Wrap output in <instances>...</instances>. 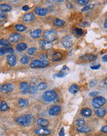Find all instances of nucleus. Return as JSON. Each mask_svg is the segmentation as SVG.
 I'll list each match as a JSON object with an SVG mask.
<instances>
[{
    "label": "nucleus",
    "instance_id": "f257e3e1",
    "mask_svg": "<svg viewBox=\"0 0 107 136\" xmlns=\"http://www.w3.org/2000/svg\"><path fill=\"white\" fill-rule=\"evenodd\" d=\"M33 119H34V118H33V116H32V115H24L16 118V121L17 124H20V125L23 126L28 127L32 124Z\"/></svg>",
    "mask_w": 107,
    "mask_h": 136
},
{
    "label": "nucleus",
    "instance_id": "f03ea898",
    "mask_svg": "<svg viewBox=\"0 0 107 136\" xmlns=\"http://www.w3.org/2000/svg\"><path fill=\"white\" fill-rule=\"evenodd\" d=\"M57 95L56 93L54 90H50L48 91L45 92L42 95V98L43 99L45 102H53L56 98Z\"/></svg>",
    "mask_w": 107,
    "mask_h": 136
},
{
    "label": "nucleus",
    "instance_id": "7ed1b4c3",
    "mask_svg": "<svg viewBox=\"0 0 107 136\" xmlns=\"http://www.w3.org/2000/svg\"><path fill=\"white\" fill-rule=\"evenodd\" d=\"M43 38L48 42H52L58 39V35L54 30H49L44 33Z\"/></svg>",
    "mask_w": 107,
    "mask_h": 136
},
{
    "label": "nucleus",
    "instance_id": "20e7f679",
    "mask_svg": "<svg viewBox=\"0 0 107 136\" xmlns=\"http://www.w3.org/2000/svg\"><path fill=\"white\" fill-rule=\"evenodd\" d=\"M49 65V62L46 61H40V60H35L32 61L30 64V66L31 68H45L47 66Z\"/></svg>",
    "mask_w": 107,
    "mask_h": 136
},
{
    "label": "nucleus",
    "instance_id": "39448f33",
    "mask_svg": "<svg viewBox=\"0 0 107 136\" xmlns=\"http://www.w3.org/2000/svg\"><path fill=\"white\" fill-rule=\"evenodd\" d=\"M106 99L103 96H97L92 100V106L95 108H99L106 103Z\"/></svg>",
    "mask_w": 107,
    "mask_h": 136
},
{
    "label": "nucleus",
    "instance_id": "423d86ee",
    "mask_svg": "<svg viewBox=\"0 0 107 136\" xmlns=\"http://www.w3.org/2000/svg\"><path fill=\"white\" fill-rule=\"evenodd\" d=\"M61 111V107L58 105H54L49 109L48 113L50 116H55L59 114V113Z\"/></svg>",
    "mask_w": 107,
    "mask_h": 136
},
{
    "label": "nucleus",
    "instance_id": "0eeeda50",
    "mask_svg": "<svg viewBox=\"0 0 107 136\" xmlns=\"http://www.w3.org/2000/svg\"><path fill=\"white\" fill-rule=\"evenodd\" d=\"M40 46L43 50H48L52 48L53 45L51 42L46 40H41L40 41Z\"/></svg>",
    "mask_w": 107,
    "mask_h": 136
},
{
    "label": "nucleus",
    "instance_id": "6e6552de",
    "mask_svg": "<svg viewBox=\"0 0 107 136\" xmlns=\"http://www.w3.org/2000/svg\"><path fill=\"white\" fill-rule=\"evenodd\" d=\"M35 134L38 135H50L51 134L50 130L46 128H40L36 129L35 131Z\"/></svg>",
    "mask_w": 107,
    "mask_h": 136
},
{
    "label": "nucleus",
    "instance_id": "1a4fd4ad",
    "mask_svg": "<svg viewBox=\"0 0 107 136\" xmlns=\"http://www.w3.org/2000/svg\"><path fill=\"white\" fill-rule=\"evenodd\" d=\"M1 92L3 93H7V92H9L13 91L14 89V86L13 84H4L1 86Z\"/></svg>",
    "mask_w": 107,
    "mask_h": 136
},
{
    "label": "nucleus",
    "instance_id": "9d476101",
    "mask_svg": "<svg viewBox=\"0 0 107 136\" xmlns=\"http://www.w3.org/2000/svg\"><path fill=\"white\" fill-rule=\"evenodd\" d=\"M37 123L39 126H40L42 128H46L49 124V122L47 119H45L44 118H39L37 119Z\"/></svg>",
    "mask_w": 107,
    "mask_h": 136
},
{
    "label": "nucleus",
    "instance_id": "9b49d317",
    "mask_svg": "<svg viewBox=\"0 0 107 136\" xmlns=\"http://www.w3.org/2000/svg\"><path fill=\"white\" fill-rule=\"evenodd\" d=\"M7 61H8V63L9 64L10 66H14L16 64V58L15 55H13V54L9 55L7 57Z\"/></svg>",
    "mask_w": 107,
    "mask_h": 136
},
{
    "label": "nucleus",
    "instance_id": "f8f14e48",
    "mask_svg": "<svg viewBox=\"0 0 107 136\" xmlns=\"http://www.w3.org/2000/svg\"><path fill=\"white\" fill-rule=\"evenodd\" d=\"M29 85L26 82H22L20 83V92L23 93V94H26L29 92Z\"/></svg>",
    "mask_w": 107,
    "mask_h": 136
},
{
    "label": "nucleus",
    "instance_id": "ddd939ff",
    "mask_svg": "<svg viewBox=\"0 0 107 136\" xmlns=\"http://www.w3.org/2000/svg\"><path fill=\"white\" fill-rule=\"evenodd\" d=\"M35 19V16L33 13H27L23 16V20L26 22H32Z\"/></svg>",
    "mask_w": 107,
    "mask_h": 136
},
{
    "label": "nucleus",
    "instance_id": "4468645a",
    "mask_svg": "<svg viewBox=\"0 0 107 136\" xmlns=\"http://www.w3.org/2000/svg\"><path fill=\"white\" fill-rule=\"evenodd\" d=\"M47 9L46 8H36L34 9V13L40 16H45L47 14Z\"/></svg>",
    "mask_w": 107,
    "mask_h": 136
},
{
    "label": "nucleus",
    "instance_id": "2eb2a0df",
    "mask_svg": "<svg viewBox=\"0 0 107 136\" xmlns=\"http://www.w3.org/2000/svg\"><path fill=\"white\" fill-rule=\"evenodd\" d=\"M20 39V35L19 33H13V34L10 35L9 36V40L10 42L12 43H16Z\"/></svg>",
    "mask_w": 107,
    "mask_h": 136
},
{
    "label": "nucleus",
    "instance_id": "dca6fc26",
    "mask_svg": "<svg viewBox=\"0 0 107 136\" xmlns=\"http://www.w3.org/2000/svg\"><path fill=\"white\" fill-rule=\"evenodd\" d=\"M13 52H14L13 48L9 47V46H7V47H3L0 49V54H1V56L5 55L6 53H11Z\"/></svg>",
    "mask_w": 107,
    "mask_h": 136
},
{
    "label": "nucleus",
    "instance_id": "f3484780",
    "mask_svg": "<svg viewBox=\"0 0 107 136\" xmlns=\"http://www.w3.org/2000/svg\"><path fill=\"white\" fill-rule=\"evenodd\" d=\"M81 59H84L85 61H93L97 59V56L94 55H91V54H89V55H86L85 56H81L80 58Z\"/></svg>",
    "mask_w": 107,
    "mask_h": 136
},
{
    "label": "nucleus",
    "instance_id": "a211bd4d",
    "mask_svg": "<svg viewBox=\"0 0 107 136\" xmlns=\"http://www.w3.org/2000/svg\"><path fill=\"white\" fill-rule=\"evenodd\" d=\"M63 58V55L62 54H61L59 52H56L55 53H53L52 55V59L53 61H55V62H56V61H59L61 60Z\"/></svg>",
    "mask_w": 107,
    "mask_h": 136
},
{
    "label": "nucleus",
    "instance_id": "6ab92c4d",
    "mask_svg": "<svg viewBox=\"0 0 107 136\" xmlns=\"http://www.w3.org/2000/svg\"><path fill=\"white\" fill-rule=\"evenodd\" d=\"M0 9L3 13H8L11 10V6L8 4H2L0 6Z\"/></svg>",
    "mask_w": 107,
    "mask_h": 136
},
{
    "label": "nucleus",
    "instance_id": "aec40b11",
    "mask_svg": "<svg viewBox=\"0 0 107 136\" xmlns=\"http://www.w3.org/2000/svg\"><path fill=\"white\" fill-rule=\"evenodd\" d=\"M41 34H42V31L40 29H36L30 33V36L32 39H38L40 37Z\"/></svg>",
    "mask_w": 107,
    "mask_h": 136
},
{
    "label": "nucleus",
    "instance_id": "412c9836",
    "mask_svg": "<svg viewBox=\"0 0 107 136\" xmlns=\"http://www.w3.org/2000/svg\"><path fill=\"white\" fill-rule=\"evenodd\" d=\"M18 104L20 108H26L29 105V102L26 99L19 98L18 100Z\"/></svg>",
    "mask_w": 107,
    "mask_h": 136
},
{
    "label": "nucleus",
    "instance_id": "4be33fe9",
    "mask_svg": "<svg viewBox=\"0 0 107 136\" xmlns=\"http://www.w3.org/2000/svg\"><path fill=\"white\" fill-rule=\"evenodd\" d=\"M81 115L82 116L86 117V118L90 117L92 115L91 109L89 108H84L81 111Z\"/></svg>",
    "mask_w": 107,
    "mask_h": 136
},
{
    "label": "nucleus",
    "instance_id": "5701e85b",
    "mask_svg": "<svg viewBox=\"0 0 107 136\" xmlns=\"http://www.w3.org/2000/svg\"><path fill=\"white\" fill-rule=\"evenodd\" d=\"M106 113V111L105 110V109H104V108H100V109H97V110L95 112V115L97 116L100 117V118H102V117L105 116Z\"/></svg>",
    "mask_w": 107,
    "mask_h": 136
},
{
    "label": "nucleus",
    "instance_id": "b1692460",
    "mask_svg": "<svg viewBox=\"0 0 107 136\" xmlns=\"http://www.w3.org/2000/svg\"><path fill=\"white\" fill-rule=\"evenodd\" d=\"M79 89L78 85L76 84L72 85L71 87H69V91L70 92V93H73V94H75L79 91Z\"/></svg>",
    "mask_w": 107,
    "mask_h": 136
},
{
    "label": "nucleus",
    "instance_id": "393cba45",
    "mask_svg": "<svg viewBox=\"0 0 107 136\" xmlns=\"http://www.w3.org/2000/svg\"><path fill=\"white\" fill-rule=\"evenodd\" d=\"M37 86H36L34 84H31L29 85V93L30 94H34L37 91Z\"/></svg>",
    "mask_w": 107,
    "mask_h": 136
},
{
    "label": "nucleus",
    "instance_id": "a878e982",
    "mask_svg": "<svg viewBox=\"0 0 107 136\" xmlns=\"http://www.w3.org/2000/svg\"><path fill=\"white\" fill-rule=\"evenodd\" d=\"M27 48V45L24 43H20L16 46V49L18 52H22Z\"/></svg>",
    "mask_w": 107,
    "mask_h": 136
},
{
    "label": "nucleus",
    "instance_id": "bb28decb",
    "mask_svg": "<svg viewBox=\"0 0 107 136\" xmlns=\"http://www.w3.org/2000/svg\"><path fill=\"white\" fill-rule=\"evenodd\" d=\"M77 131L81 133H87L90 132V129L87 126H80L77 128Z\"/></svg>",
    "mask_w": 107,
    "mask_h": 136
},
{
    "label": "nucleus",
    "instance_id": "cd10ccee",
    "mask_svg": "<svg viewBox=\"0 0 107 136\" xmlns=\"http://www.w3.org/2000/svg\"><path fill=\"white\" fill-rule=\"evenodd\" d=\"M64 23L65 22H64V20H62L58 18L55 19L53 21V24L56 27H61V26H64Z\"/></svg>",
    "mask_w": 107,
    "mask_h": 136
},
{
    "label": "nucleus",
    "instance_id": "c85d7f7f",
    "mask_svg": "<svg viewBox=\"0 0 107 136\" xmlns=\"http://www.w3.org/2000/svg\"><path fill=\"white\" fill-rule=\"evenodd\" d=\"M73 32V33L77 36H82L84 34V30L80 28H74Z\"/></svg>",
    "mask_w": 107,
    "mask_h": 136
},
{
    "label": "nucleus",
    "instance_id": "c756f323",
    "mask_svg": "<svg viewBox=\"0 0 107 136\" xmlns=\"http://www.w3.org/2000/svg\"><path fill=\"white\" fill-rule=\"evenodd\" d=\"M0 108H1V110L2 111V112H4V111L8 110L9 109V106L8 104H7L4 101H1V105H0Z\"/></svg>",
    "mask_w": 107,
    "mask_h": 136
},
{
    "label": "nucleus",
    "instance_id": "7c9ffc66",
    "mask_svg": "<svg viewBox=\"0 0 107 136\" xmlns=\"http://www.w3.org/2000/svg\"><path fill=\"white\" fill-rule=\"evenodd\" d=\"M15 29H16V30H17L19 32H24L27 29V27L24 26V25L18 24L16 25L15 26Z\"/></svg>",
    "mask_w": 107,
    "mask_h": 136
},
{
    "label": "nucleus",
    "instance_id": "2f4dec72",
    "mask_svg": "<svg viewBox=\"0 0 107 136\" xmlns=\"http://www.w3.org/2000/svg\"><path fill=\"white\" fill-rule=\"evenodd\" d=\"M37 88L39 90H43L47 88V84L45 82H40L37 85Z\"/></svg>",
    "mask_w": 107,
    "mask_h": 136
},
{
    "label": "nucleus",
    "instance_id": "473e14b6",
    "mask_svg": "<svg viewBox=\"0 0 107 136\" xmlns=\"http://www.w3.org/2000/svg\"><path fill=\"white\" fill-rule=\"evenodd\" d=\"M61 43L65 48H69L72 46V43L69 40H63L61 42Z\"/></svg>",
    "mask_w": 107,
    "mask_h": 136
},
{
    "label": "nucleus",
    "instance_id": "72a5a7b5",
    "mask_svg": "<svg viewBox=\"0 0 107 136\" xmlns=\"http://www.w3.org/2000/svg\"><path fill=\"white\" fill-rule=\"evenodd\" d=\"M84 124H85V121L83 118H79V119H77V121H76V125H77L78 127L82 126Z\"/></svg>",
    "mask_w": 107,
    "mask_h": 136
},
{
    "label": "nucleus",
    "instance_id": "f704fd0d",
    "mask_svg": "<svg viewBox=\"0 0 107 136\" xmlns=\"http://www.w3.org/2000/svg\"><path fill=\"white\" fill-rule=\"evenodd\" d=\"M0 44L2 46H11V43L8 42L6 40H4V39H1L0 40Z\"/></svg>",
    "mask_w": 107,
    "mask_h": 136
},
{
    "label": "nucleus",
    "instance_id": "c9c22d12",
    "mask_svg": "<svg viewBox=\"0 0 107 136\" xmlns=\"http://www.w3.org/2000/svg\"><path fill=\"white\" fill-rule=\"evenodd\" d=\"M95 5L93 4H89V5L87 6H85L84 8H83L82 9H81V11H82V12H84V11H89V10H90V9H92L93 8H94Z\"/></svg>",
    "mask_w": 107,
    "mask_h": 136
},
{
    "label": "nucleus",
    "instance_id": "e433bc0d",
    "mask_svg": "<svg viewBox=\"0 0 107 136\" xmlns=\"http://www.w3.org/2000/svg\"><path fill=\"white\" fill-rule=\"evenodd\" d=\"M67 74V73H64L60 71L59 73L58 74H55L53 75V77L55 78V77H59V78H63V77H64L66 76Z\"/></svg>",
    "mask_w": 107,
    "mask_h": 136
},
{
    "label": "nucleus",
    "instance_id": "4c0bfd02",
    "mask_svg": "<svg viewBox=\"0 0 107 136\" xmlns=\"http://www.w3.org/2000/svg\"><path fill=\"white\" fill-rule=\"evenodd\" d=\"M30 61V58L27 56H24L23 58H21L20 59V63L22 64H27Z\"/></svg>",
    "mask_w": 107,
    "mask_h": 136
},
{
    "label": "nucleus",
    "instance_id": "58836bf2",
    "mask_svg": "<svg viewBox=\"0 0 107 136\" xmlns=\"http://www.w3.org/2000/svg\"><path fill=\"white\" fill-rule=\"evenodd\" d=\"M89 2V1H88V0H77V3L80 4V5H82V6L87 5Z\"/></svg>",
    "mask_w": 107,
    "mask_h": 136
},
{
    "label": "nucleus",
    "instance_id": "ea45409f",
    "mask_svg": "<svg viewBox=\"0 0 107 136\" xmlns=\"http://www.w3.org/2000/svg\"><path fill=\"white\" fill-rule=\"evenodd\" d=\"M36 51V48L34 47H31L28 50V54L29 55H33Z\"/></svg>",
    "mask_w": 107,
    "mask_h": 136
},
{
    "label": "nucleus",
    "instance_id": "a19ab883",
    "mask_svg": "<svg viewBox=\"0 0 107 136\" xmlns=\"http://www.w3.org/2000/svg\"><path fill=\"white\" fill-rule=\"evenodd\" d=\"M69 71V69L68 67H67L66 66H64L61 70V72H64V73H67V71Z\"/></svg>",
    "mask_w": 107,
    "mask_h": 136
},
{
    "label": "nucleus",
    "instance_id": "79ce46f5",
    "mask_svg": "<svg viewBox=\"0 0 107 136\" xmlns=\"http://www.w3.org/2000/svg\"><path fill=\"white\" fill-rule=\"evenodd\" d=\"M59 135L60 136H64L65 135V132H64V130L63 128H61V130H60V133H59Z\"/></svg>",
    "mask_w": 107,
    "mask_h": 136
},
{
    "label": "nucleus",
    "instance_id": "37998d69",
    "mask_svg": "<svg viewBox=\"0 0 107 136\" xmlns=\"http://www.w3.org/2000/svg\"><path fill=\"white\" fill-rule=\"evenodd\" d=\"M97 82L96 80H93L90 82V83L89 84V85H90V87H93V86H94L97 84Z\"/></svg>",
    "mask_w": 107,
    "mask_h": 136
},
{
    "label": "nucleus",
    "instance_id": "c03bdc74",
    "mask_svg": "<svg viewBox=\"0 0 107 136\" xmlns=\"http://www.w3.org/2000/svg\"><path fill=\"white\" fill-rule=\"evenodd\" d=\"M101 132L103 133H107V126H105L102 127L101 128Z\"/></svg>",
    "mask_w": 107,
    "mask_h": 136
},
{
    "label": "nucleus",
    "instance_id": "a18cd8bd",
    "mask_svg": "<svg viewBox=\"0 0 107 136\" xmlns=\"http://www.w3.org/2000/svg\"><path fill=\"white\" fill-rule=\"evenodd\" d=\"M101 66L100 65V64H98V65H96V66H91L90 67V68L92 69H93V70H97V69H99L100 68Z\"/></svg>",
    "mask_w": 107,
    "mask_h": 136
},
{
    "label": "nucleus",
    "instance_id": "49530a36",
    "mask_svg": "<svg viewBox=\"0 0 107 136\" xmlns=\"http://www.w3.org/2000/svg\"><path fill=\"white\" fill-rule=\"evenodd\" d=\"M98 94H99V93L97 92H92L91 93H89V96H96L97 95H98Z\"/></svg>",
    "mask_w": 107,
    "mask_h": 136
},
{
    "label": "nucleus",
    "instance_id": "de8ad7c7",
    "mask_svg": "<svg viewBox=\"0 0 107 136\" xmlns=\"http://www.w3.org/2000/svg\"><path fill=\"white\" fill-rule=\"evenodd\" d=\"M0 17H1V20H2V19H4V18H6V14H4V13L1 12V16H0Z\"/></svg>",
    "mask_w": 107,
    "mask_h": 136
},
{
    "label": "nucleus",
    "instance_id": "09e8293b",
    "mask_svg": "<svg viewBox=\"0 0 107 136\" xmlns=\"http://www.w3.org/2000/svg\"><path fill=\"white\" fill-rule=\"evenodd\" d=\"M102 61H103V62H107V55H104V56L102 57Z\"/></svg>",
    "mask_w": 107,
    "mask_h": 136
},
{
    "label": "nucleus",
    "instance_id": "8fccbe9b",
    "mask_svg": "<svg viewBox=\"0 0 107 136\" xmlns=\"http://www.w3.org/2000/svg\"><path fill=\"white\" fill-rule=\"evenodd\" d=\"M29 9H30V8L28 6H24L22 8V10L24 11H27L28 10H29Z\"/></svg>",
    "mask_w": 107,
    "mask_h": 136
},
{
    "label": "nucleus",
    "instance_id": "3c124183",
    "mask_svg": "<svg viewBox=\"0 0 107 136\" xmlns=\"http://www.w3.org/2000/svg\"><path fill=\"white\" fill-rule=\"evenodd\" d=\"M41 58L42 61H46V55H41Z\"/></svg>",
    "mask_w": 107,
    "mask_h": 136
},
{
    "label": "nucleus",
    "instance_id": "603ef678",
    "mask_svg": "<svg viewBox=\"0 0 107 136\" xmlns=\"http://www.w3.org/2000/svg\"><path fill=\"white\" fill-rule=\"evenodd\" d=\"M87 24L89 25L87 22H83V24H80V26H82V27H86V26H87Z\"/></svg>",
    "mask_w": 107,
    "mask_h": 136
},
{
    "label": "nucleus",
    "instance_id": "864d4df0",
    "mask_svg": "<svg viewBox=\"0 0 107 136\" xmlns=\"http://www.w3.org/2000/svg\"><path fill=\"white\" fill-rule=\"evenodd\" d=\"M104 27H105V29H107V18L106 19V20H105V22H104Z\"/></svg>",
    "mask_w": 107,
    "mask_h": 136
},
{
    "label": "nucleus",
    "instance_id": "5fc2aeb1",
    "mask_svg": "<svg viewBox=\"0 0 107 136\" xmlns=\"http://www.w3.org/2000/svg\"><path fill=\"white\" fill-rule=\"evenodd\" d=\"M67 7L68 8H71L72 7H73V5H72L71 3H68V4H67Z\"/></svg>",
    "mask_w": 107,
    "mask_h": 136
},
{
    "label": "nucleus",
    "instance_id": "6e6d98bb",
    "mask_svg": "<svg viewBox=\"0 0 107 136\" xmlns=\"http://www.w3.org/2000/svg\"><path fill=\"white\" fill-rule=\"evenodd\" d=\"M105 85H107V78L105 80Z\"/></svg>",
    "mask_w": 107,
    "mask_h": 136
}]
</instances>
